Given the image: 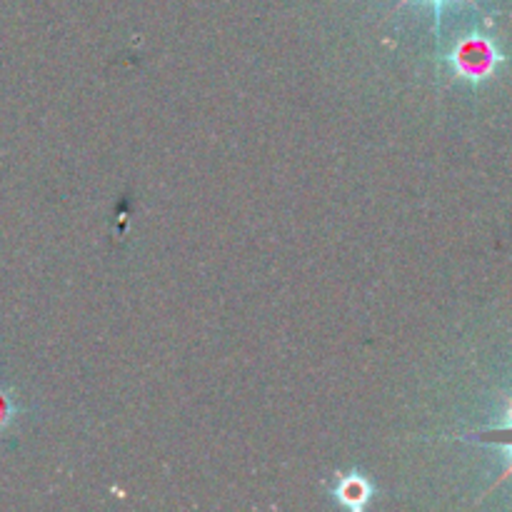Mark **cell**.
Listing matches in <instances>:
<instances>
[{
    "instance_id": "obj_1",
    "label": "cell",
    "mask_w": 512,
    "mask_h": 512,
    "mask_svg": "<svg viewBox=\"0 0 512 512\" xmlns=\"http://www.w3.org/2000/svg\"><path fill=\"white\" fill-rule=\"evenodd\" d=\"M448 60L458 78L470 80V83H480V80H485L488 75H493L495 65L503 63L505 55L495 48L493 40L485 38V35L473 33L455 45L453 53L448 55Z\"/></svg>"
},
{
    "instance_id": "obj_2",
    "label": "cell",
    "mask_w": 512,
    "mask_h": 512,
    "mask_svg": "<svg viewBox=\"0 0 512 512\" xmlns=\"http://www.w3.org/2000/svg\"><path fill=\"white\" fill-rule=\"evenodd\" d=\"M470 440H478V443L490 445V448L503 450V453L510 458L508 468H505V473L500 475V480L493 485V488H498V485H503L505 480L512 478V405L508 408V413H505L503 423H495L490 425V428L475 430V433L470 435Z\"/></svg>"
},
{
    "instance_id": "obj_3",
    "label": "cell",
    "mask_w": 512,
    "mask_h": 512,
    "mask_svg": "<svg viewBox=\"0 0 512 512\" xmlns=\"http://www.w3.org/2000/svg\"><path fill=\"white\" fill-rule=\"evenodd\" d=\"M370 495H373V488H370L368 480L360 478L358 473L340 478L338 488H335V498L350 510H363L365 505H368Z\"/></svg>"
},
{
    "instance_id": "obj_4",
    "label": "cell",
    "mask_w": 512,
    "mask_h": 512,
    "mask_svg": "<svg viewBox=\"0 0 512 512\" xmlns=\"http://www.w3.org/2000/svg\"><path fill=\"white\" fill-rule=\"evenodd\" d=\"M405 3H410V0H400V8H403ZM425 3H430L435 8V30L440 28V10H443V5L448 3V0H425ZM468 3L475 5V0H468Z\"/></svg>"
},
{
    "instance_id": "obj_5",
    "label": "cell",
    "mask_w": 512,
    "mask_h": 512,
    "mask_svg": "<svg viewBox=\"0 0 512 512\" xmlns=\"http://www.w3.org/2000/svg\"><path fill=\"white\" fill-rule=\"evenodd\" d=\"M5 420H8V403L0 398V423H5Z\"/></svg>"
}]
</instances>
